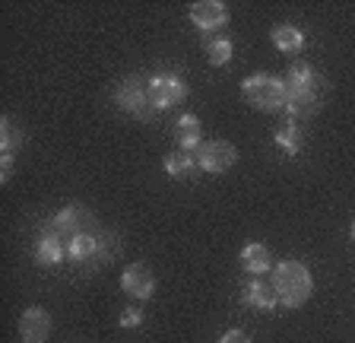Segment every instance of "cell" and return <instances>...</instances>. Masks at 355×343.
<instances>
[{
	"instance_id": "16",
	"label": "cell",
	"mask_w": 355,
	"mask_h": 343,
	"mask_svg": "<svg viewBox=\"0 0 355 343\" xmlns=\"http://www.w3.org/2000/svg\"><path fill=\"white\" fill-rule=\"evenodd\" d=\"M273 45L286 54H295V51H302L304 35L295 29V26H276L273 29Z\"/></svg>"
},
{
	"instance_id": "12",
	"label": "cell",
	"mask_w": 355,
	"mask_h": 343,
	"mask_svg": "<svg viewBox=\"0 0 355 343\" xmlns=\"http://www.w3.org/2000/svg\"><path fill=\"white\" fill-rule=\"evenodd\" d=\"M241 299H244V306L257 308V312H273L279 306V296H276L273 283H266V280H251V283L244 286Z\"/></svg>"
},
{
	"instance_id": "8",
	"label": "cell",
	"mask_w": 355,
	"mask_h": 343,
	"mask_svg": "<svg viewBox=\"0 0 355 343\" xmlns=\"http://www.w3.org/2000/svg\"><path fill=\"white\" fill-rule=\"evenodd\" d=\"M64 258H67V239L51 226V219H48V223L42 226L38 242H35V261L54 267V264H60Z\"/></svg>"
},
{
	"instance_id": "19",
	"label": "cell",
	"mask_w": 355,
	"mask_h": 343,
	"mask_svg": "<svg viewBox=\"0 0 355 343\" xmlns=\"http://www.w3.org/2000/svg\"><path fill=\"white\" fill-rule=\"evenodd\" d=\"M19 143H22V131L10 118H3V121H0V149L13 156L16 149H19Z\"/></svg>"
},
{
	"instance_id": "24",
	"label": "cell",
	"mask_w": 355,
	"mask_h": 343,
	"mask_svg": "<svg viewBox=\"0 0 355 343\" xmlns=\"http://www.w3.org/2000/svg\"><path fill=\"white\" fill-rule=\"evenodd\" d=\"M349 232H352V242H355V217H352V229H349Z\"/></svg>"
},
{
	"instance_id": "21",
	"label": "cell",
	"mask_w": 355,
	"mask_h": 343,
	"mask_svg": "<svg viewBox=\"0 0 355 343\" xmlns=\"http://www.w3.org/2000/svg\"><path fill=\"white\" fill-rule=\"evenodd\" d=\"M140 321H143L140 308H124V312H121V328H137Z\"/></svg>"
},
{
	"instance_id": "3",
	"label": "cell",
	"mask_w": 355,
	"mask_h": 343,
	"mask_svg": "<svg viewBox=\"0 0 355 343\" xmlns=\"http://www.w3.org/2000/svg\"><path fill=\"white\" fill-rule=\"evenodd\" d=\"M241 96L260 112H279L286 108V80L273 74H254L241 83Z\"/></svg>"
},
{
	"instance_id": "22",
	"label": "cell",
	"mask_w": 355,
	"mask_h": 343,
	"mask_svg": "<svg viewBox=\"0 0 355 343\" xmlns=\"http://www.w3.org/2000/svg\"><path fill=\"white\" fill-rule=\"evenodd\" d=\"M10 175H13V156L3 153L0 156V181H10Z\"/></svg>"
},
{
	"instance_id": "14",
	"label": "cell",
	"mask_w": 355,
	"mask_h": 343,
	"mask_svg": "<svg viewBox=\"0 0 355 343\" xmlns=\"http://www.w3.org/2000/svg\"><path fill=\"white\" fill-rule=\"evenodd\" d=\"M241 267L248 274H266V270L273 267L270 264V248L260 245V242H251V245L241 248Z\"/></svg>"
},
{
	"instance_id": "17",
	"label": "cell",
	"mask_w": 355,
	"mask_h": 343,
	"mask_svg": "<svg viewBox=\"0 0 355 343\" xmlns=\"http://www.w3.org/2000/svg\"><path fill=\"white\" fill-rule=\"evenodd\" d=\"M193 165H197V159H193L187 149H175V153H168V156H165V172H168L171 178H181V175H187Z\"/></svg>"
},
{
	"instance_id": "15",
	"label": "cell",
	"mask_w": 355,
	"mask_h": 343,
	"mask_svg": "<svg viewBox=\"0 0 355 343\" xmlns=\"http://www.w3.org/2000/svg\"><path fill=\"white\" fill-rule=\"evenodd\" d=\"M178 140H181V149H200L203 147V134H200V121L193 118V115H181V121H178Z\"/></svg>"
},
{
	"instance_id": "9",
	"label": "cell",
	"mask_w": 355,
	"mask_h": 343,
	"mask_svg": "<svg viewBox=\"0 0 355 343\" xmlns=\"http://www.w3.org/2000/svg\"><path fill=\"white\" fill-rule=\"evenodd\" d=\"M187 13H191V23L203 32L219 29V26H225V19H229L225 3H219V0H200V3H191Z\"/></svg>"
},
{
	"instance_id": "4",
	"label": "cell",
	"mask_w": 355,
	"mask_h": 343,
	"mask_svg": "<svg viewBox=\"0 0 355 343\" xmlns=\"http://www.w3.org/2000/svg\"><path fill=\"white\" fill-rule=\"evenodd\" d=\"M114 102H118L124 112L137 115L140 121H146V118H153L155 115L153 99H149V80L146 76H140V74L127 76V80L121 83L118 90H114Z\"/></svg>"
},
{
	"instance_id": "11",
	"label": "cell",
	"mask_w": 355,
	"mask_h": 343,
	"mask_svg": "<svg viewBox=\"0 0 355 343\" xmlns=\"http://www.w3.org/2000/svg\"><path fill=\"white\" fill-rule=\"evenodd\" d=\"M121 286H124V292L133 299H149L155 290V276L149 274L146 264H130V267H124V274H121Z\"/></svg>"
},
{
	"instance_id": "10",
	"label": "cell",
	"mask_w": 355,
	"mask_h": 343,
	"mask_svg": "<svg viewBox=\"0 0 355 343\" xmlns=\"http://www.w3.org/2000/svg\"><path fill=\"white\" fill-rule=\"evenodd\" d=\"M51 334V318L44 308H26L19 318V337L22 343H44Z\"/></svg>"
},
{
	"instance_id": "6",
	"label": "cell",
	"mask_w": 355,
	"mask_h": 343,
	"mask_svg": "<svg viewBox=\"0 0 355 343\" xmlns=\"http://www.w3.org/2000/svg\"><path fill=\"white\" fill-rule=\"evenodd\" d=\"M51 226L60 232V235H64V239H73V235H83V232H98L96 217H92L86 207H80V203L64 207L58 217L51 219Z\"/></svg>"
},
{
	"instance_id": "7",
	"label": "cell",
	"mask_w": 355,
	"mask_h": 343,
	"mask_svg": "<svg viewBox=\"0 0 355 343\" xmlns=\"http://www.w3.org/2000/svg\"><path fill=\"white\" fill-rule=\"evenodd\" d=\"M235 162H238V149L225 140H209V143H203L200 153H197V165L200 169H207V172H213V175L229 172Z\"/></svg>"
},
{
	"instance_id": "20",
	"label": "cell",
	"mask_w": 355,
	"mask_h": 343,
	"mask_svg": "<svg viewBox=\"0 0 355 343\" xmlns=\"http://www.w3.org/2000/svg\"><path fill=\"white\" fill-rule=\"evenodd\" d=\"M207 54H209V60H213L216 67H222V64H229V58H232V42L229 38H209Z\"/></svg>"
},
{
	"instance_id": "23",
	"label": "cell",
	"mask_w": 355,
	"mask_h": 343,
	"mask_svg": "<svg viewBox=\"0 0 355 343\" xmlns=\"http://www.w3.org/2000/svg\"><path fill=\"white\" fill-rule=\"evenodd\" d=\"M219 343H251V337L244 334V331H229V334H222Z\"/></svg>"
},
{
	"instance_id": "1",
	"label": "cell",
	"mask_w": 355,
	"mask_h": 343,
	"mask_svg": "<svg viewBox=\"0 0 355 343\" xmlns=\"http://www.w3.org/2000/svg\"><path fill=\"white\" fill-rule=\"evenodd\" d=\"M324 92H327V80L318 74V70L298 60L292 64L286 74V112L292 118H311L318 115L320 102H324Z\"/></svg>"
},
{
	"instance_id": "13",
	"label": "cell",
	"mask_w": 355,
	"mask_h": 343,
	"mask_svg": "<svg viewBox=\"0 0 355 343\" xmlns=\"http://www.w3.org/2000/svg\"><path fill=\"white\" fill-rule=\"evenodd\" d=\"M98 245H102V235H98V232L73 235V239H67V258H70V261H96Z\"/></svg>"
},
{
	"instance_id": "2",
	"label": "cell",
	"mask_w": 355,
	"mask_h": 343,
	"mask_svg": "<svg viewBox=\"0 0 355 343\" xmlns=\"http://www.w3.org/2000/svg\"><path fill=\"white\" fill-rule=\"evenodd\" d=\"M273 290L279 296V302L286 308H302L304 302L314 292V280H311V270L302 261H282L279 267H273Z\"/></svg>"
},
{
	"instance_id": "18",
	"label": "cell",
	"mask_w": 355,
	"mask_h": 343,
	"mask_svg": "<svg viewBox=\"0 0 355 343\" xmlns=\"http://www.w3.org/2000/svg\"><path fill=\"white\" fill-rule=\"evenodd\" d=\"M276 143L286 149L288 156H298V153H302V131H298L295 121H288L279 134H276Z\"/></svg>"
},
{
	"instance_id": "5",
	"label": "cell",
	"mask_w": 355,
	"mask_h": 343,
	"mask_svg": "<svg viewBox=\"0 0 355 343\" xmlns=\"http://www.w3.org/2000/svg\"><path fill=\"white\" fill-rule=\"evenodd\" d=\"M184 96H187V86H184V80H181V76H175V74H155V76H149V99H153L155 112L171 108V105H178Z\"/></svg>"
}]
</instances>
